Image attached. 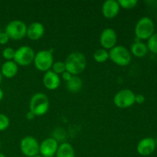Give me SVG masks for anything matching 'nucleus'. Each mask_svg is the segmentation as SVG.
Masks as SVG:
<instances>
[{
    "label": "nucleus",
    "mask_w": 157,
    "mask_h": 157,
    "mask_svg": "<svg viewBox=\"0 0 157 157\" xmlns=\"http://www.w3.org/2000/svg\"><path fill=\"white\" fill-rule=\"evenodd\" d=\"M58 141L55 138L44 139L39 145V154L43 157H54L58 148Z\"/></svg>",
    "instance_id": "obj_11"
},
{
    "label": "nucleus",
    "mask_w": 157,
    "mask_h": 157,
    "mask_svg": "<svg viewBox=\"0 0 157 157\" xmlns=\"http://www.w3.org/2000/svg\"><path fill=\"white\" fill-rule=\"evenodd\" d=\"M34 64L36 69L42 72L48 71L52 69L54 58L52 52L49 50H41L35 54Z\"/></svg>",
    "instance_id": "obj_6"
},
{
    "label": "nucleus",
    "mask_w": 157,
    "mask_h": 157,
    "mask_svg": "<svg viewBox=\"0 0 157 157\" xmlns=\"http://www.w3.org/2000/svg\"><path fill=\"white\" fill-rule=\"evenodd\" d=\"M56 157H75V151L71 144L68 143H62L58 146Z\"/></svg>",
    "instance_id": "obj_17"
},
{
    "label": "nucleus",
    "mask_w": 157,
    "mask_h": 157,
    "mask_svg": "<svg viewBox=\"0 0 157 157\" xmlns=\"http://www.w3.org/2000/svg\"><path fill=\"white\" fill-rule=\"evenodd\" d=\"M64 64L66 71L73 76H77L84 71L87 65V60L83 53L74 52L67 55Z\"/></svg>",
    "instance_id": "obj_1"
},
{
    "label": "nucleus",
    "mask_w": 157,
    "mask_h": 157,
    "mask_svg": "<svg viewBox=\"0 0 157 157\" xmlns=\"http://www.w3.org/2000/svg\"><path fill=\"white\" fill-rule=\"evenodd\" d=\"M145 97L143 94H136L135 96V103L138 104H142L145 102Z\"/></svg>",
    "instance_id": "obj_27"
},
{
    "label": "nucleus",
    "mask_w": 157,
    "mask_h": 157,
    "mask_svg": "<svg viewBox=\"0 0 157 157\" xmlns=\"http://www.w3.org/2000/svg\"><path fill=\"white\" fill-rule=\"evenodd\" d=\"M147 48L152 53L157 55V32L154 33L147 40Z\"/></svg>",
    "instance_id": "obj_21"
},
{
    "label": "nucleus",
    "mask_w": 157,
    "mask_h": 157,
    "mask_svg": "<svg viewBox=\"0 0 157 157\" xmlns=\"http://www.w3.org/2000/svg\"><path fill=\"white\" fill-rule=\"evenodd\" d=\"M120 5L118 1L115 0H107L104 2L102 6V14L105 18L111 19L115 18L120 12Z\"/></svg>",
    "instance_id": "obj_14"
},
{
    "label": "nucleus",
    "mask_w": 157,
    "mask_h": 157,
    "mask_svg": "<svg viewBox=\"0 0 157 157\" xmlns=\"http://www.w3.org/2000/svg\"><path fill=\"white\" fill-rule=\"evenodd\" d=\"M52 71L53 72H55V74H57L58 75H62L64 71H66V67L65 64H64V61H55L53 63L52 67Z\"/></svg>",
    "instance_id": "obj_22"
},
{
    "label": "nucleus",
    "mask_w": 157,
    "mask_h": 157,
    "mask_svg": "<svg viewBox=\"0 0 157 157\" xmlns=\"http://www.w3.org/2000/svg\"><path fill=\"white\" fill-rule=\"evenodd\" d=\"M32 157H43V156H41V155H40V154H38V155H36V156H32Z\"/></svg>",
    "instance_id": "obj_33"
},
{
    "label": "nucleus",
    "mask_w": 157,
    "mask_h": 157,
    "mask_svg": "<svg viewBox=\"0 0 157 157\" xmlns=\"http://www.w3.org/2000/svg\"><path fill=\"white\" fill-rule=\"evenodd\" d=\"M35 115H34L31 111H29L27 113V114H26V118H27L28 120L34 119V118H35Z\"/></svg>",
    "instance_id": "obj_29"
},
{
    "label": "nucleus",
    "mask_w": 157,
    "mask_h": 157,
    "mask_svg": "<svg viewBox=\"0 0 157 157\" xmlns=\"http://www.w3.org/2000/svg\"><path fill=\"white\" fill-rule=\"evenodd\" d=\"M117 35L114 29L112 28H107L102 31L100 35V43L102 48L110 51L117 45Z\"/></svg>",
    "instance_id": "obj_10"
},
{
    "label": "nucleus",
    "mask_w": 157,
    "mask_h": 157,
    "mask_svg": "<svg viewBox=\"0 0 157 157\" xmlns=\"http://www.w3.org/2000/svg\"><path fill=\"white\" fill-rule=\"evenodd\" d=\"M39 145L38 140L33 136H25L20 142V150L24 156L32 157L39 154Z\"/></svg>",
    "instance_id": "obj_9"
},
{
    "label": "nucleus",
    "mask_w": 157,
    "mask_h": 157,
    "mask_svg": "<svg viewBox=\"0 0 157 157\" xmlns=\"http://www.w3.org/2000/svg\"><path fill=\"white\" fill-rule=\"evenodd\" d=\"M147 52H148V48L147 44L140 41L133 43L130 48L131 55H133L136 58H144L147 55Z\"/></svg>",
    "instance_id": "obj_18"
},
{
    "label": "nucleus",
    "mask_w": 157,
    "mask_h": 157,
    "mask_svg": "<svg viewBox=\"0 0 157 157\" xmlns=\"http://www.w3.org/2000/svg\"><path fill=\"white\" fill-rule=\"evenodd\" d=\"M27 25L20 20H13L8 23L5 29L9 39L21 40L26 36Z\"/></svg>",
    "instance_id": "obj_5"
},
{
    "label": "nucleus",
    "mask_w": 157,
    "mask_h": 157,
    "mask_svg": "<svg viewBox=\"0 0 157 157\" xmlns=\"http://www.w3.org/2000/svg\"><path fill=\"white\" fill-rule=\"evenodd\" d=\"M9 41V38L5 32H0V44L4 45Z\"/></svg>",
    "instance_id": "obj_26"
},
{
    "label": "nucleus",
    "mask_w": 157,
    "mask_h": 157,
    "mask_svg": "<svg viewBox=\"0 0 157 157\" xmlns=\"http://www.w3.org/2000/svg\"><path fill=\"white\" fill-rule=\"evenodd\" d=\"M15 50L11 47L5 48L2 51V57L6 61H13L15 57Z\"/></svg>",
    "instance_id": "obj_24"
},
{
    "label": "nucleus",
    "mask_w": 157,
    "mask_h": 157,
    "mask_svg": "<svg viewBox=\"0 0 157 157\" xmlns=\"http://www.w3.org/2000/svg\"><path fill=\"white\" fill-rule=\"evenodd\" d=\"M155 25L150 18L142 17L135 26V35L139 40H148L154 34Z\"/></svg>",
    "instance_id": "obj_3"
},
{
    "label": "nucleus",
    "mask_w": 157,
    "mask_h": 157,
    "mask_svg": "<svg viewBox=\"0 0 157 157\" xmlns=\"http://www.w3.org/2000/svg\"><path fill=\"white\" fill-rule=\"evenodd\" d=\"M120 7L125 9H131L136 6L138 2L136 0H119Z\"/></svg>",
    "instance_id": "obj_23"
},
{
    "label": "nucleus",
    "mask_w": 157,
    "mask_h": 157,
    "mask_svg": "<svg viewBox=\"0 0 157 157\" xmlns=\"http://www.w3.org/2000/svg\"><path fill=\"white\" fill-rule=\"evenodd\" d=\"M2 75L1 72H0V84L2 83Z\"/></svg>",
    "instance_id": "obj_31"
},
{
    "label": "nucleus",
    "mask_w": 157,
    "mask_h": 157,
    "mask_svg": "<svg viewBox=\"0 0 157 157\" xmlns=\"http://www.w3.org/2000/svg\"><path fill=\"white\" fill-rule=\"evenodd\" d=\"M156 149H157V139L156 140Z\"/></svg>",
    "instance_id": "obj_34"
},
{
    "label": "nucleus",
    "mask_w": 157,
    "mask_h": 157,
    "mask_svg": "<svg viewBox=\"0 0 157 157\" xmlns=\"http://www.w3.org/2000/svg\"><path fill=\"white\" fill-rule=\"evenodd\" d=\"M49 109V100L46 94L43 93L35 94L31 98L29 102V111L35 117L45 114Z\"/></svg>",
    "instance_id": "obj_2"
},
{
    "label": "nucleus",
    "mask_w": 157,
    "mask_h": 157,
    "mask_svg": "<svg viewBox=\"0 0 157 157\" xmlns=\"http://www.w3.org/2000/svg\"><path fill=\"white\" fill-rule=\"evenodd\" d=\"M18 71V65L14 61H6L3 63L1 67L2 75L6 78H12L17 75Z\"/></svg>",
    "instance_id": "obj_16"
},
{
    "label": "nucleus",
    "mask_w": 157,
    "mask_h": 157,
    "mask_svg": "<svg viewBox=\"0 0 157 157\" xmlns=\"http://www.w3.org/2000/svg\"><path fill=\"white\" fill-rule=\"evenodd\" d=\"M43 84L48 90H56L61 84V79H60L59 75L55 74L52 70L46 71L43 77Z\"/></svg>",
    "instance_id": "obj_15"
},
{
    "label": "nucleus",
    "mask_w": 157,
    "mask_h": 157,
    "mask_svg": "<svg viewBox=\"0 0 157 157\" xmlns=\"http://www.w3.org/2000/svg\"><path fill=\"white\" fill-rule=\"evenodd\" d=\"M10 124L9 117L4 113H0V132L7 130Z\"/></svg>",
    "instance_id": "obj_25"
},
{
    "label": "nucleus",
    "mask_w": 157,
    "mask_h": 157,
    "mask_svg": "<svg viewBox=\"0 0 157 157\" xmlns=\"http://www.w3.org/2000/svg\"><path fill=\"white\" fill-rule=\"evenodd\" d=\"M3 97H4V92H3V90L0 88V101L3 99Z\"/></svg>",
    "instance_id": "obj_30"
},
{
    "label": "nucleus",
    "mask_w": 157,
    "mask_h": 157,
    "mask_svg": "<svg viewBox=\"0 0 157 157\" xmlns=\"http://www.w3.org/2000/svg\"><path fill=\"white\" fill-rule=\"evenodd\" d=\"M44 34V27L42 23L35 21L27 26L26 36L32 41H37L43 37Z\"/></svg>",
    "instance_id": "obj_13"
},
{
    "label": "nucleus",
    "mask_w": 157,
    "mask_h": 157,
    "mask_svg": "<svg viewBox=\"0 0 157 157\" xmlns=\"http://www.w3.org/2000/svg\"><path fill=\"white\" fill-rule=\"evenodd\" d=\"M82 80L78 76H72V78L66 82L67 90L71 93H78L82 88Z\"/></svg>",
    "instance_id": "obj_19"
},
{
    "label": "nucleus",
    "mask_w": 157,
    "mask_h": 157,
    "mask_svg": "<svg viewBox=\"0 0 157 157\" xmlns=\"http://www.w3.org/2000/svg\"><path fill=\"white\" fill-rule=\"evenodd\" d=\"M156 140L152 137H145L140 140L136 146V151L140 156H148L156 150Z\"/></svg>",
    "instance_id": "obj_12"
},
{
    "label": "nucleus",
    "mask_w": 157,
    "mask_h": 157,
    "mask_svg": "<svg viewBox=\"0 0 157 157\" xmlns=\"http://www.w3.org/2000/svg\"><path fill=\"white\" fill-rule=\"evenodd\" d=\"M0 148H1V142H0Z\"/></svg>",
    "instance_id": "obj_35"
},
{
    "label": "nucleus",
    "mask_w": 157,
    "mask_h": 157,
    "mask_svg": "<svg viewBox=\"0 0 157 157\" xmlns=\"http://www.w3.org/2000/svg\"><path fill=\"white\" fill-rule=\"evenodd\" d=\"M135 96L134 92L130 89H123L114 95L113 104L118 108H129L135 104Z\"/></svg>",
    "instance_id": "obj_7"
},
{
    "label": "nucleus",
    "mask_w": 157,
    "mask_h": 157,
    "mask_svg": "<svg viewBox=\"0 0 157 157\" xmlns=\"http://www.w3.org/2000/svg\"><path fill=\"white\" fill-rule=\"evenodd\" d=\"M35 53L32 48L29 46H21L15 50L13 61L18 65L28 66L34 61Z\"/></svg>",
    "instance_id": "obj_8"
},
{
    "label": "nucleus",
    "mask_w": 157,
    "mask_h": 157,
    "mask_svg": "<svg viewBox=\"0 0 157 157\" xmlns=\"http://www.w3.org/2000/svg\"><path fill=\"white\" fill-rule=\"evenodd\" d=\"M0 157H6V156H5V155L3 154V153H0Z\"/></svg>",
    "instance_id": "obj_32"
},
{
    "label": "nucleus",
    "mask_w": 157,
    "mask_h": 157,
    "mask_svg": "<svg viewBox=\"0 0 157 157\" xmlns=\"http://www.w3.org/2000/svg\"><path fill=\"white\" fill-rule=\"evenodd\" d=\"M72 76H73V75H72L71 74L69 73L68 71H64V73H63L62 75H61V77H62V79L64 80V81H65V82H67V81H68L69 80H70L71 78H72Z\"/></svg>",
    "instance_id": "obj_28"
},
{
    "label": "nucleus",
    "mask_w": 157,
    "mask_h": 157,
    "mask_svg": "<svg viewBox=\"0 0 157 157\" xmlns=\"http://www.w3.org/2000/svg\"><path fill=\"white\" fill-rule=\"evenodd\" d=\"M109 58L114 64L124 67L130 64L132 59V55L130 51L126 47L116 45L109 51Z\"/></svg>",
    "instance_id": "obj_4"
},
{
    "label": "nucleus",
    "mask_w": 157,
    "mask_h": 157,
    "mask_svg": "<svg viewBox=\"0 0 157 157\" xmlns=\"http://www.w3.org/2000/svg\"><path fill=\"white\" fill-rule=\"evenodd\" d=\"M93 57L96 62L104 63L109 59V52L104 48H100L94 53Z\"/></svg>",
    "instance_id": "obj_20"
}]
</instances>
